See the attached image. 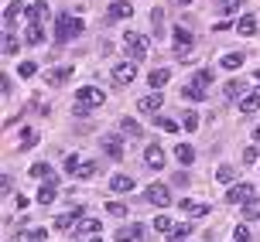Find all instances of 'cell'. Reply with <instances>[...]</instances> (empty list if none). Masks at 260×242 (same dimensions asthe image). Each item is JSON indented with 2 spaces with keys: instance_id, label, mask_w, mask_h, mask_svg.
Wrapping results in <instances>:
<instances>
[{
  "instance_id": "obj_32",
  "label": "cell",
  "mask_w": 260,
  "mask_h": 242,
  "mask_svg": "<svg viewBox=\"0 0 260 242\" xmlns=\"http://www.w3.org/2000/svg\"><path fill=\"white\" fill-rule=\"evenodd\" d=\"M17 48H21V45H17V38L7 31V34H4V55H17Z\"/></svg>"
},
{
  "instance_id": "obj_2",
  "label": "cell",
  "mask_w": 260,
  "mask_h": 242,
  "mask_svg": "<svg viewBox=\"0 0 260 242\" xmlns=\"http://www.w3.org/2000/svg\"><path fill=\"white\" fill-rule=\"evenodd\" d=\"M123 45H127V55H130V58H134V62H141V58H147L151 38H144V34H134V31H127V34H123Z\"/></svg>"
},
{
  "instance_id": "obj_23",
  "label": "cell",
  "mask_w": 260,
  "mask_h": 242,
  "mask_svg": "<svg viewBox=\"0 0 260 242\" xmlns=\"http://www.w3.org/2000/svg\"><path fill=\"white\" fill-rule=\"evenodd\" d=\"M96 171H100V164H96V160H82V164L76 167V174H72V178H92Z\"/></svg>"
},
{
  "instance_id": "obj_4",
  "label": "cell",
  "mask_w": 260,
  "mask_h": 242,
  "mask_svg": "<svg viewBox=\"0 0 260 242\" xmlns=\"http://www.w3.org/2000/svg\"><path fill=\"white\" fill-rule=\"evenodd\" d=\"M147 201L157 205V208H168L175 198H171V188H168V184H147Z\"/></svg>"
},
{
  "instance_id": "obj_44",
  "label": "cell",
  "mask_w": 260,
  "mask_h": 242,
  "mask_svg": "<svg viewBox=\"0 0 260 242\" xmlns=\"http://www.w3.org/2000/svg\"><path fill=\"white\" fill-rule=\"evenodd\" d=\"M154 123H157L161 130H168V133H175V130H178V123H175V119H165V116H157Z\"/></svg>"
},
{
  "instance_id": "obj_1",
  "label": "cell",
  "mask_w": 260,
  "mask_h": 242,
  "mask_svg": "<svg viewBox=\"0 0 260 242\" xmlns=\"http://www.w3.org/2000/svg\"><path fill=\"white\" fill-rule=\"evenodd\" d=\"M82 34V21L72 17V14H58V24H55V41L65 45L69 38H79Z\"/></svg>"
},
{
  "instance_id": "obj_8",
  "label": "cell",
  "mask_w": 260,
  "mask_h": 242,
  "mask_svg": "<svg viewBox=\"0 0 260 242\" xmlns=\"http://www.w3.org/2000/svg\"><path fill=\"white\" fill-rule=\"evenodd\" d=\"M130 14H134V7H130L127 0H113V4H110V14H106V21H127Z\"/></svg>"
},
{
  "instance_id": "obj_50",
  "label": "cell",
  "mask_w": 260,
  "mask_h": 242,
  "mask_svg": "<svg viewBox=\"0 0 260 242\" xmlns=\"http://www.w3.org/2000/svg\"><path fill=\"white\" fill-rule=\"evenodd\" d=\"M178 4H192V0H178Z\"/></svg>"
},
{
  "instance_id": "obj_28",
  "label": "cell",
  "mask_w": 260,
  "mask_h": 242,
  "mask_svg": "<svg viewBox=\"0 0 260 242\" xmlns=\"http://www.w3.org/2000/svg\"><path fill=\"white\" fill-rule=\"evenodd\" d=\"M120 130H123L127 137H141V123H137V119H127V116L120 119Z\"/></svg>"
},
{
  "instance_id": "obj_21",
  "label": "cell",
  "mask_w": 260,
  "mask_h": 242,
  "mask_svg": "<svg viewBox=\"0 0 260 242\" xmlns=\"http://www.w3.org/2000/svg\"><path fill=\"white\" fill-rule=\"evenodd\" d=\"M236 31H240V34H253V31H257V17H250V14H243V17L236 21Z\"/></svg>"
},
{
  "instance_id": "obj_22",
  "label": "cell",
  "mask_w": 260,
  "mask_h": 242,
  "mask_svg": "<svg viewBox=\"0 0 260 242\" xmlns=\"http://www.w3.org/2000/svg\"><path fill=\"white\" fill-rule=\"evenodd\" d=\"M35 143H38V130L24 127V130H21V150H31Z\"/></svg>"
},
{
  "instance_id": "obj_31",
  "label": "cell",
  "mask_w": 260,
  "mask_h": 242,
  "mask_svg": "<svg viewBox=\"0 0 260 242\" xmlns=\"http://www.w3.org/2000/svg\"><path fill=\"white\" fill-rule=\"evenodd\" d=\"M233 178H236V171H233V167H230V164H222L219 171H216V181H222V184H230V181H233Z\"/></svg>"
},
{
  "instance_id": "obj_15",
  "label": "cell",
  "mask_w": 260,
  "mask_h": 242,
  "mask_svg": "<svg viewBox=\"0 0 260 242\" xmlns=\"http://www.w3.org/2000/svg\"><path fill=\"white\" fill-rule=\"evenodd\" d=\"M45 17H48V4H45V0H38V4L27 7V24H41Z\"/></svg>"
},
{
  "instance_id": "obj_14",
  "label": "cell",
  "mask_w": 260,
  "mask_h": 242,
  "mask_svg": "<svg viewBox=\"0 0 260 242\" xmlns=\"http://www.w3.org/2000/svg\"><path fill=\"white\" fill-rule=\"evenodd\" d=\"M161 102H165V99H161V92H154V96H144V99L137 102V109H141V113H147V116H154L157 109H161Z\"/></svg>"
},
{
  "instance_id": "obj_5",
  "label": "cell",
  "mask_w": 260,
  "mask_h": 242,
  "mask_svg": "<svg viewBox=\"0 0 260 242\" xmlns=\"http://www.w3.org/2000/svg\"><path fill=\"white\" fill-rule=\"evenodd\" d=\"M76 102H82V106H103V102H106V92L96 89V86H82V89L76 92Z\"/></svg>"
},
{
  "instance_id": "obj_42",
  "label": "cell",
  "mask_w": 260,
  "mask_h": 242,
  "mask_svg": "<svg viewBox=\"0 0 260 242\" xmlns=\"http://www.w3.org/2000/svg\"><path fill=\"white\" fill-rule=\"evenodd\" d=\"M233 242H250V229L247 225H236L233 229Z\"/></svg>"
},
{
  "instance_id": "obj_45",
  "label": "cell",
  "mask_w": 260,
  "mask_h": 242,
  "mask_svg": "<svg viewBox=\"0 0 260 242\" xmlns=\"http://www.w3.org/2000/svg\"><path fill=\"white\" fill-rule=\"evenodd\" d=\"M31 242H48V232L45 229H31Z\"/></svg>"
},
{
  "instance_id": "obj_20",
  "label": "cell",
  "mask_w": 260,
  "mask_h": 242,
  "mask_svg": "<svg viewBox=\"0 0 260 242\" xmlns=\"http://www.w3.org/2000/svg\"><path fill=\"white\" fill-rule=\"evenodd\" d=\"M55 201V178H48L45 188H38V205H52Z\"/></svg>"
},
{
  "instance_id": "obj_18",
  "label": "cell",
  "mask_w": 260,
  "mask_h": 242,
  "mask_svg": "<svg viewBox=\"0 0 260 242\" xmlns=\"http://www.w3.org/2000/svg\"><path fill=\"white\" fill-rule=\"evenodd\" d=\"M216 82V75H212V68H202V72H195L192 75V86H199V89H206L209 92V86Z\"/></svg>"
},
{
  "instance_id": "obj_37",
  "label": "cell",
  "mask_w": 260,
  "mask_h": 242,
  "mask_svg": "<svg viewBox=\"0 0 260 242\" xmlns=\"http://www.w3.org/2000/svg\"><path fill=\"white\" fill-rule=\"evenodd\" d=\"M82 164V160H79V153H69V157H65V174H69V178H72V174H76V167Z\"/></svg>"
},
{
  "instance_id": "obj_9",
  "label": "cell",
  "mask_w": 260,
  "mask_h": 242,
  "mask_svg": "<svg viewBox=\"0 0 260 242\" xmlns=\"http://www.w3.org/2000/svg\"><path fill=\"white\" fill-rule=\"evenodd\" d=\"M21 14H24V4H21V0H11V4H7V11H4V31H11L14 21H17Z\"/></svg>"
},
{
  "instance_id": "obj_26",
  "label": "cell",
  "mask_w": 260,
  "mask_h": 242,
  "mask_svg": "<svg viewBox=\"0 0 260 242\" xmlns=\"http://www.w3.org/2000/svg\"><path fill=\"white\" fill-rule=\"evenodd\" d=\"M48 82H52V86H62V82H69V78H72V68H55V72H48Z\"/></svg>"
},
{
  "instance_id": "obj_13",
  "label": "cell",
  "mask_w": 260,
  "mask_h": 242,
  "mask_svg": "<svg viewBox=\"0 0 260 242\" xmlns=\"http://www.w3.org/2000/svg\"><path fill=\"white\" fill-rule=\"evenodd\" d=\"M76 218H82V208H72V212H65V215H58V218H55V229H62V232L76 229Z\"/></svg>"
},
{
  "instance_id": "obj_46",
  "label": "cell",
  "mask_w": 260,
  "mask_h": 242,
  "mask_svg": "<svg viewBox=\"0 0 260 242\" xmlns=\"http://www.w3.org/2000/svg\"><path fill=\"white\" fill-rule=\"evenodd\" d=\"M243 164H257V150H253V147L243 150Z\"/></svg>"
},
{
  "instance_id": "obj_43",
  "label": "cell",
  "mask_w": 260,
  "mask_h": 242,
  "mask_svg": "<svg viewBox=\"0 0 260 242\" xmlns=\"http://www.w3.org/2000/svg\"><path fill=\"white\" fill-rule=\"evenodd\" d=\"M188 232H192V225H188V222H182V225H175V232H171V235H175V242H182Z\"/></svg>"
},
{
  "instance_id": "obj_41",
  "label": "cell",
  "mask_w": 260,
  "mask_h": 242,
  "mask_svg": "<svg viewBox=\"0 0 260 242\" xmlns=\"http://www.w3.org/2000/svg\"><path fill=\"white\" fill-rule=\"evenodd\" d=\"M106 212H110V215H117V218H123V215H127V205L110 201V205H106Z\"/></svg>"
},
{
  "instance_id": "obj_17",
  "label": "cell",
  "mask_w": 260,
  "mask_h": 242,
  "mask_svg": "<svg viewBox=\"0 0 260 242\" xmlns=\"http://www.w3.org/2000/svg\"><path fill=\"white\" fill-rule=\"evenodd\" d=\"M130 188H134V178H130V174H113V181H110V191L127 194Z\"/></svg>"
},
{
  "instance_id": "obj_19",
  "label": "cell",
  "mask_w": 260,
  "mask_h": 242,
  "mask_svg": "<svg viewBox=\"0 0 260 242\" xmlns=\"http://www.w3.org/2000/svg\"><path fill=\"white\" fill-rule=\"evenodd\" d=\"M243 65V51H230V55H222V68L226 72H236Z\"/></svg>"
},
{
  "instance_id": "obj_3",
  "label": "cell",
  "mask_w": 260,
  "mask_h": 242,
  "mask_svg": "<svg viewBox=\"0 0 260 242\" xmlns=\"http://www.w3.org/2000/svg\"><path fill=\"white\" fill-rule=\"evenodd\" d=\"M175 51H178V58L182 62H195V55H192V31H185V27H175Z\"/></svg>"
},
{
  "instance_id": "obj_12",
  "label": "cell",
  "mask_w": 260,
  "mask_h": 242,
  "mask_svg": "<svg viewBox=\"0 0 260 242\" xmlns=\"http://www.w3.org/2000/svg\"><path fill=\"white\" fill-rule=\"evenodd\" d=\"M103 150H106V157L123 160V140H120V137H103Z\"/></svg>"
},
{
  "instance_id": "obj_39",
  "label": "cell",
  "mask_w": 260,
  "mask_h": 242,
  "mask_svg": "<svg viewBox=\"0 0 260 242\" xmlns=\"http://www.w3.org/2000/svg\"><path fill=\"white\" fill-rule=\"evenodd\" d=\"M31 178H45V181H48V178H52V167H48V164H35V167H31Z\"/></svg>"
},
{
  "instance_id": "obj_38",
  "label": "cell",
  "mask_w": 260,
  "mask_h": 242,
  "mask_svg": "<svg viewBox=\"0 0 260 242\" xmlns=\"http://www.w3.org/2000/svg\"><path fill=\"white\" fill-rule=\"evenodd\" d=\"M182 127L188 130V133H195V130H199V113H185V119H182Z\"/></svg>"
},
{
  "instance_id": "obj_24",
  "label": "cell",
  "mask_w": 260,
  "mask_h": 242,
  "mask_svg": "<svg viewBox=\"0 0 260 242\" xmlns=\"http://www.w3.org/2000/svg\"><path fill=\"white\" fill-rule=\"evenodd\" d=\"M175 157H178V164H192V160H195V150L188 147V143H178V147H175Z\"/></svg>"
},
{
  "instance_id": "obj_35",
  "label": "cell",
  "mask_w": 260,
  "mask_h": 242,
  "mask_svg": "<svg viewBox=\"0 0 260 242\" xmlns=\"http://www.w3.org/2000/svg\"><path fill=\"white\" fill-rule=\"evenodd\" d=\"M243 89H247V82H226V96H230V99H233V96H243Z\"/></svg>"
},
{
  "instance_id": "obj_25",
  "label": "cell",
  "mask_w": 260,
  "mask_h": 242,
  "mask_svg": "<svg viewBox=\"0 0 260 242\" xmlns=\"http://www.w3.org/2000/svg\"><path fill=\"white\" fill-rule=\"evenodd\" d=\"M260 109V92H253V96H243V102H240V113H257Z\"/></svg>"
},
{
  "instance_id": "obj_7",
  "label": "cell",
  "mask_w": 260,
  "mask_h": 242,
  "mask_svg": "<svg viewBox=\"0 0 260 242\" xmlns=\"http://www.w3.org/2000/svg\"><path fill=\"white\" fill-rule=\"evenodd\" d=\"M134 75H137L134 62H123V65H117V68H113V82H117V86H130V82H134Z\"/></svg>"
},
{
  "instance_id": "obj_47",
  "label": "cell",
  "mask_w": 260,
  "mask_h": 242,
  "mask_svg": "<svg viewBox=\"0 0 260 242\" xmlns=\"http://www.w3.org/2000/svg\"><path fill=\"white\" fill-rule=\"evenodd\" d=\"M253 137H257V140H260V127H257V130H253Z\"/></svg>"
},
{
  "instance_id": "obj_36",
  "label": "cell",
  "mask_w": 260,
  "mask_h": 242,
  "mask_svg": "<svg viewBox=\"0 0 260 242\" xmlns=\"http://www.w3.org/2000/svg\"><path fill=\"white\" fill-rule=\"evenodd\" d=\"M35 72H38V65H35V62H21V65H17V75H21V78H31Z\"/></svg>"
},
{
  "instance_id": "obj_11",
  "label": "cell",
  "mask_w": 260,
  "mask_h": 242,
  "mask_svg": "<svg viewBox=\"0 0 260 242\" xmlns=\"http://www.w3.org/2000/svg\"><path fill=\"white\" fill-rule=\"evenodd\" d=\"M141 239H144L141 225H120L117 229V242H141Z\"/></svg>"
},
{
  "instance_id": "obj_40",
  "label": "cell",
  "mask_w": 260,
  "mask_h": 242,
  "mask_svg": "<svg viewBox=\"0 0 260 242\" xmlns=\"http://www.w3.org/2000/svg\"><path fill=\"white\" fill-rule=\"evenodd\" d=\"M240 4H243V0H219V11L222 14H236V11H240Z\"/></svg>"
},
{
  "instance_id": "obj_6",
  "label": "cell",
  "mask_w": 260,
  "mask_h": 242,
  "mask_svg": "<svg viewBox=\"0 0 260 242\" xmlns=\"http://www.w3.org/2000/svg\"><path fill=\"white\" fill-rule=\"evenodd\" d=\"M250 198H253V184H247V181H240V184H233L226 191V201L230 205H247Z\"/></svg>"
},
{
  "instance_id": "obj_48",
  "label": "cell",
  "mask_w": 260,
  "mask_h": 242,
  "mask_svg": "<svg viewBox=\"0 0 260 242\" xmlns=\"http://www.w3.org/2000/svg\"><path fill=\"white\" fill-rule=\"evenodd\" d=\"M89 242H103V239H100V235H92V239H89Z\"/></svg>"
},
{
  "instance_id": "obj_49",
  "label": "cell",
  "mask_w": 260,
  "mask_h": 242,
  "mask_svg": "<svg viewBox=\"0 0 260 242\" xmlns=\"http://www.w3.org/2000/svg\"><path fill=\"white\" fill-rule=\"evenodd\" d=\"M253 78H257V82H260V68H257V72H253Z\"/></svg>"
},
{
  "instance_id": "obj_27",
  "label": "cell",
  "mask_w": 260,
  "mask_h": 242,
  "mask_svg": "<svg viewBox=\"0 0 260 242\" xmlns=\"http://www.w3.org/2000/svg\"><path fill=\"white\" fill-rule=\"evenodd\" d=\"M76 229L82 232V235H96V232H100V218H82Z\"/></svg>"
},
{
  "instance_id": "obj_33",
  "label": "cell",
  "mask_w": 260,
  "mask_h": 242,
  "mask_svg": "<svg viewBox=\"0 0 260 242\" xmlns=\"http://www.w3.org/2000/svg\"><path fill=\"white\" fill-rule=\"evenodd\" d=\"M182 96H185V99H195V102H199V99H206V89H199V86H185Z\"/></svg>"
},
{
  "instance_id": "obj_10",
  "label": "cell",
  "mask_w": 260,
  "mask_h": 242,
  "mask_svg": "<svg viewBox=\"0 0 260 242\" xmlns=\"http://www.w3.org/2000/svg\"><path fill=\"white\" fill-rule=\"evenodd\" d=\"M144 160H147L151 171H161V167H165V150L154 143V147H147V150H144Z\"/></svg>"
},
{
  "instance_id": "obj_30",
  "label": "cell",
  "mask_w": 260,
  "mask_h": 242,
  "mask_svg": "<svg viewBox=\"0 0 260 242\" xmlns=\"http://www.w3.org/2000/svg\"><path fill=\"white\" fill-rule=\"evenodd\" d=\"M27 41H31V45H41V41H45V31H41V24H27Z\"/></svg>"
},
{
  "instance_id": "obj_16",
  "label": "cell",
  "mask_w": 260,
  "mask_h": 242,
  "mask_svg": "<svg viewBox=\"0 0 260 242\" xmlns=\"http://www.w3.org/2000/svg\"><path fill=\"white\" fill-rule=\"evenodd\" d=\"M168 78H171L168 68H154V72L147 75V82H151V89H154V92H161L165 86H168Z\"/></svg>"
},
{
  "instance_id": "obj_29",
  "label": "cell",
  "mask_w": 260,
  "mask_h": 242,
  "mask_svg": "<svg viewBox=\"0 0 260 242\" xmlns=\"http://www.w3.org/2000/svg\"><path fill=\"white\" fill-rule=\"evenodd\" d=\"M243 218H247V222L250 218H260V198H250V201L243 205Z\"/></svg>"
},
{
  "instance_id": "obj_34",
  "label": "cell",
  "mask_w": 260,
  "mask_h": 242,
  "mask_svg": "<svg viewBox=\"0 0 260 242\" xmlns=\"http://www.w3.org/2000/svg\"><path fill=\"white\" fill-rule=\"evenodd\" d=\"M154 229H157V232H175V222H171L168 215H157V218H154Z\"/></svg>"
}]
</instances>
